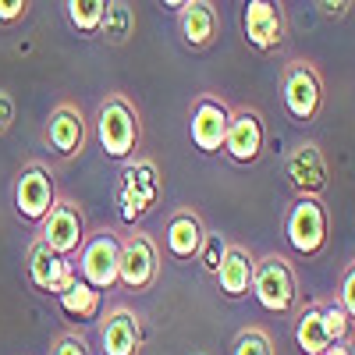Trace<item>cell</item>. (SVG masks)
I'll return each mask as SVG.
<instances>
[{"label":"cell","mask_w":355,"mask_h":355,"mask_svg":"<svg viewBox=\"0 0 355 355\" xmlns=\"http://www.w3.org/2000/svg\"><path fill=\"white\" fill-rule=\"evenodd\" d=\"M164 196V174H160V164L153 157H135L121 167L114 182V214L121 224L135 227L139 220H146L157 202Z\"/></svg>","instance_id":"cell-1"},{"label":"cell","mask_w":355,"mask_h":355,"mask_svg":"<svg viewBox=\"0 0 355 355\" xmlns=\"http://www.w3.org/2000/svg\"><path fill=\"white\" fill-rule=\"evenodd\" d=\"M96 142L107 160L128 164L142 146V114L125 93H107L96 107Z\"/></svg>","instance_id":"cell-2"},{"label":"cell","mask_w":355,"mask_h":355,"mask_svg":"<svg viewBox=\"0 0 355 355\" xmlns=\"http://www.w3.org/2000/svg\"><path fill=\"white\" fill-rule=\"evenodd\" d=\"M323 100H327L323 75L313 61L295 57V61H288L281 68V103L295 125H313L323 110Z\"/></svg>","instance_id":"cell-3"},{"label":"cell","mask_w":355,"mask_h":355,"mask_svg":"<svg viewBox=\"0 0 355 355\" xmlns=\"http://www.w3.org/2000/svg\"><path fill=\"white\" fill-rule=\"evenodd\" d=\"M36 239L50 252H57L61 259H71L75 263V256L82 252V245L89 239V220H85L82 202L75 196H61V192H57V202L50 206V214L43 217Z\"/></svg>","instance_id":"cell-4"},{"label":"cell","mask_w":355,"mask_h":355,"mask_svg":"<svg viewBox=\"0 0 355 355\" xmlns=\"http://www.w3.org/2000/svg\"><path fill=\"white\" fill-rule=\"evenodd\" d=\"M252 295H256V302H259L266 313L288 316V313L299 309V281H295V270H291L288 256L266 252V256L256 259Z\"/></svg>","instance_id":"cell-5"},{"label":"cell","mask_w":355,"mask_h":355,"mask_svg":"<svg viewBox=\"0 0 355 355\" xmlns=\"http://www.w3.org/2000/svg\"><path fill=\"white\" fill-rule=\"evenodd\" d=\"M284 239L299 256H320L331 242V214L323 199H295L284 214Z\"/></svg>","instance_id":"cell-6"},{"label":"cell","mask_w":355,"mask_h":355,"mask_svg":"<svg viewBox=\"0 0 355 355\" xmlns=\"http://www.w3.org/2000/svg\"><path fill=\"white\" fill-rule=\"evenodd\" d=\"M117 266H121V239H117V231H110V227L89 231L82 252L75 256L78 277L103 295V291L117 288Z\"/></svg>","instance_id":"cell-7"},{"label":"cell","mask_w":355,"mask_h":355,"mask_svg":"<svg viewBox=\"0 0 355 355\" xmlns=\"http://www.w3.org/2000/svg\"><path fill=\"white\" fill-rule=\"evenodd\" d=\"M160 245L142 231H132L121 239V266H117V284L125 291L146 295L160 281Z\"/></svg>","instance_id":"cell-8"},{"label":"cell","mask_w":355,"mask_h":355,"mask_svg":"<svg viewBox=\"0 0 355 355\" xmlns=\"http://www.w3.org/2000/svg\"><path fill=\"white\" fill-rule=\"evenodd\" d=\"M53 202H57V185L50 167L43 160H25L21 171L15 174V214L25 224L40 227Z\"/></svg>","instance_id":"cell-9"},{"label":"cell","mask_w":355,"mask_h":355,"mask_svg":"<svg viewBox=\"0 0 355 355\" xmlns=\"http://www.w3.org/2000/svg\"><path fill=\"white\" fill-rule=\"evenodd\" d=\"M43 142L57 160H78L89 142V121H85L82 107L71 100L57 103L43 125Z\"/></svg>","instance_id":"cell-10"},{"label":"cell","mask_w":355,"mask_h":355,"mask_svg":"<svg viewBox=\"0 0 355 355\" xmlns=\"http://www.w3.org/2000/svg\"><path fill=\"white\" fill-rule=\"evenodd\" d=\"M242 33L245 43L259 53L270 57L288 43V11L284 4H274V0H249L242 11Z\"/></svg>","instance_id":"cell-11"},{"label":"cell","mask_w":355,"mask_h":355,"mask_svg":"<svg viewBox=\"0 0 355 355\" xmlns=\"http://www.w3.org/2000/svg\"><path fill=\"white\" fill-rule=\"evenodd\" d=\"M220 153L239 167L259 164V157L266 153V121L256 107H231V125Z\"/></svg>","instance_id":"cell-12"},{"label":"cell","mask_w":355,"mask_h":355,"mask_svg":"<svg viewBox=\"0 0 355 355\" xmlns=\"http://www.w3.org/2000/svg\"><path fill=\"white\" fill-rule=\"evenodd\" d=\"M284 178L295 192V199H323L327 192V182H331V167H327V157L316 142H302L295 146L284 160Z\"/></svg>","instance_id":"cell-13"},{"label":"cell","mask_w":355,"mask_h":355,"mask_svg":"<svg viewBox=\"0 0 355 355\" xmlns=\"http://www.w3.org/2000/svg\"><path fill=\"white\" fill-rule=\"evenodd\" d=\"M227 125H231V107L214 93H199L196 103H192V114H189V135H192L196 150L206 153V157L220 153Z\"/></svg>","instance_id":"cell-14"},{"label":"cell","mask_w":355,"mask_h":355,"mask_svg":"<svg viewBox=\"0 0 355 355\" xmlns=\"http://www.w3.org/2000/svg\"><path fill=\"white\" fill-rule=\"evenodd\" d=\"M25 270H28V281H33L36 291L43 295H64L75 281H78V270H75V263L71 259H61L57 252H50L40 239L28 242L25 249Z\"/></svg>","instance_id":"cell-15"},{"label":"cell","mask_w":355,"mask_h":355,"mask_svg":"<svg viewBox=\"0 0 355 355\" xmlns=\"http://www.w3.org/2000/svg\"><path fill=\"white\" fill-rule=\"evenodd\" d=\"M206 234H210V227H206V220L199 217V210H192V206H178V210L167 217L164 224V252L171 263H192L199 259V249L206 242Z\"/></svg>","instance_id":"cell-16"},{"label":"cell","mask_w":355,"mask_h":355,"mask_svg":"<svg viewBox=\"0 0 355 355\" xmlns=\"http://www.w3.org/2000/svg\"><path fill=\"white\" fill-rule=\"evenodd\" d=\"M142 316L128 306H110L100 316V352L103 355H139L142 352Z\"/></svg>","instance_id":"cell-17"},{"label":"cell","mask_w":355,"mask_h":355,"mask_svg":"<svg viewBox=\"0 0 355 355\" xmlns=\"http://www.w3.org/2000/svg\"><path fill=\"white\" fill-rule=\"evenodd\" d=\"M178 33L189 50H210L220 36V11L210 0H189L178 15Z\"/></svg>","instance_id":"cell-18"},{"label":"cell","mask_w":355,"mask_h":355,"mask_svg":"<svg viewBox=\"0 0 355 355\" xmlns=\"http://www.w3.org/2000/svg\"><path fill=\"white\" fill-rule=\"evenodd\" d=\"M252 270H256V256L242 242H227V256L217 270V288L224 299H242L252 291Z\"/></svg>","instance_id":"cell-19"},{"label":"cell","mask_w":355,"mask_h":355,"mask_svg":"<svg viewBox=\"0 0 355 355\" xmlns=\"http://www.w3.org/2000/svg\"><path fill=\"white\" fill-rule=\"evenodd\" d=\"M295 345L302 355H327L334 348L327 323H323V299H309L299 306V320H295Z\"/></svg>","instance_id":"cell-20"},{"label":"cell","mask_w":355,"mask_h":355,"mask_svg":"<svg viewBox=\"0 0 355 355\" xmlns=\"http://www.w3.org/2000/svg\"><path fill=\"white\" fill-rule=\"evenodd\" d=\"M132 36H135V8L125 0H110L100 25V40H107L110 46H125Z\"/></svg>","instance_id":"cell-21"},{"label":"cell","mask_w":355,"mask_h":355,"mask_svg":"<svg viewBox=\"0 0 355 355\" xmlns=\"http://www.w3.org/2000/svg\"><path fill=\"white\" fill-rule=\"evenodd\" d=\"M57 302H61V309L75 320H96L100 309H103V295L96 288H89L82 277L64 291V295H57Z\"/></svg>","instance_id":"cell-22"},{"label":"cell","mask_w":355,"mask_h":355,"mask_svg":"<svg viewBox=\"0 0 355 355\" xmlns=\"http://www.w3.org/2000/svg\"><path fill=\"white\" fill-rule=\"evenodd\" d=\"M68 11V21L85 36H100V25H103V15H107V0H68L64 4Z\"/></svg>","instance_id":"cell-23"},{"label":"cell","mask_w":355,"mask_h":355,"mask_svg":"<svg viewBox=\"0 0 355 355\" xmlns=\"http://www.w3.org/2000/svg\"><path fill=\"white\" fill-rule=\"evenodd\" d=\"M231 355H277V348H274V338H270V331L266 327H242L239 334H234V341H231Z\"/></svg>","instance_id":"cell-24"},{"label":"cell","mask_w":355,"mask_h":355,"mask_svg":"<svg viewBox=\"0 0 355 355\" xmlns=\"http://www.w3.org/2000/svg\"><path fill=\"white\" fill-rule=\"evenodd\" d=\"M323 323H327V334H331L334 345H348V341H352L355 323L348 320V313H345L334 299H323Z\"/></svg>","instance_id":"cell-25"},{"label":"cell","mask_w":355,"mask_h":355,"mask_svg":"<svg viewBox=\"0 0 355 355\" xmlns=\"http://www.w3.org/2000/svg\"><path fill=\"white\" fill-rule=\"evenodd\" d=\"M224 256H227V239L224 234H206V242H202V249H199V266H202V274L206 277H217V270H220V263H224Z\"/></svg>","instance_id":"cell-26"},{"label":"cell","mask_w":355,"mask_h":355,"mask_svg":"<svg viewBox=\"0 0 355 355\" xmlns=\"http://www.w3.org/2000/svg\"><path fill=\"white\" fill-rule=\"evenodd\" d=\"M334 302L348 313V320L355 323V259L341 270V281H338V291H334Z\"/></svg>","instance_id":"cell-27"},{"label":"cell","mask_w":355,"mask_h":355,"mask_svg":"<svg viewBox=\"0 0 355 355\" xmlns=\"http://www.w3.org/2000/svg\"><path fill=\"white\" fill-rule=\"evenodd\" d=\"M50 355H93V352H89V341L78 331H61L50 341Z\"/></svg>","instance_id":"cell-28"},{"label":"cell","mask_w":355,"mask_h":355,"mask_svg":"<svg viewBox=\"0 0 355 355\" xmlns=\"http://www.w3.org/2000/svg\"><path fill=\"white\" fill-rule=\"evenodd\" d=\"M28 0H0V25H18L28 18Z\"/></svg>","instance_id":"cell-29"},{"label":"cell","mask_w":355,"mask_h":355,"mask_svg":"<svg viewBox=\"0 0 355 355\" xmlns=\"http://www.w3.org/2000/svg\"><path fill=\"white\" fill-rule=\"evenodd\" d=\"M11 125H15V100H11V93L0 89V139L11 132Z\"/></svg>","instance_id":"cell-30"},{"label":"cell","mask_w":355,"mask_h":355,"mask_svg":"<svg viewBox=\"0 0 355 355\" xmlns=\"http://www.w3.org/2000/svg\"><path fill=\"white\" fill-rule=\"evenodd\" d=\"M313 8H316L323 18H334V21H341V18L348 15V8H352V4H348V0H338V4H331V0H316Z\"/></svg>","instance_id":"cell-31"},{"label":"cell","mask_w":355,"mask_h":355,"mask_svg":"<svg viewBox=\"0 0 355 355\" xmlns=\"http://www.w3.org/2000/svg\"><path fill=\"white\" fill-rule=\"evenodd\" d=\"M185 4H189V0H167L164 8H167L171 15H182V11H185Z\"/></svg>","instance_id":"cell-32"},{"label":"cell","mask_w":355,"mask_h":355,"mask_svg":"<svg viewBox=\"0 0 355 355\" xmlns=\"http://www.w3.org/2000/svg\"><path fill=\"white\" fill-rule=\"evenodd\" d=\"M327 355H352V345H334Z\"/></svg>","instance_id":"cell-33"},{"label":"cell","mask_w":355,"mask_h":355,"mask_svg":"<svg viewBox=\"0 0 355 355\" xmlns=\"http://www.w3.org/2000/svg\"><path fill=\"white\" fill-rule=\"evenodd\" d=\"M192 355H210V352H192Z\"/></svg>","instance_id":"cell-34"}]
</instances>
